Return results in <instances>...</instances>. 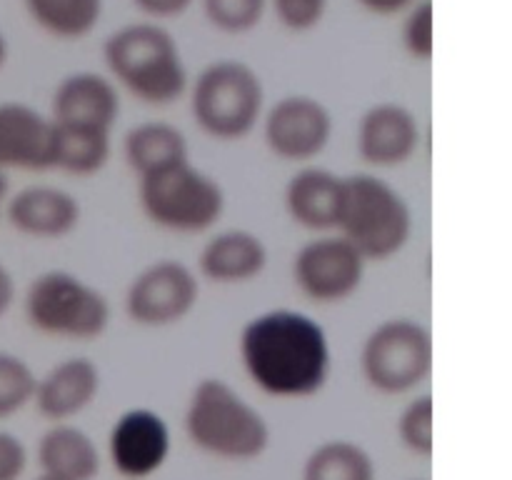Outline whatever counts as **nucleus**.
<instances>
[{"mask_svg":"<svg viewBox=\"0 0 512 480\" xmlns=\"http://www.w3.org/2000/svg\"><path fill=\"white\" fill-rule=\"evenodd\" d=\"M238 353L250 380L275 398L315 395L333 365L323 325L293 308L253 315L240 330Z\"/></svg>","mask_w":512,"mask_h":480,"instance_id":"f257e3e1","label":"nucleus"},{"mask_svg":"<svg viewBox=\"0 0 512 480\" xmlns=\"http://www.w3.org/2000/svg\"><path fill=\"white\" fill-rule=\"evenodd\" d=\"M110 80L145 105H170L188 93L190 73L175 35L155 20L110 33L103 43Z\"/></svg>","mask_w":512,"mask_h":480,"instance_id":"f03ea898","label":"nucleus"},{"mask_svg":"<svg viewBox=\"0 0 512 480\" xmlns=\"http://www.w3.org/2000/svg\"><path fill=\"white\" fill-rule=\"evenodd\" d=\"M333 233L343 235L368 263H380L408 245L413 210L388 180L373 173L343 175Z\"/></svg>","mask_w":512,"mask_h":480,"instance_id":"7ed1b4c3","label":"nucleus"},{"mask_svg":"<svg viewBox=\"0 0 512 480\" xmlns=\"http://www.w3.org/2000/svg\"><path fill=\"white\" fill-rule=\"evenodd\" d=\"M185 433L200 450L225 460H255L270 445V428L260 410L220 378H203L193 388Z\"/></svg>","mask_w":512,"mask_h":480,"instance_id":"20e7f679","label":"nucleus"},{"mask_svg":"<svg viewBox=\"0 0 512 480\" xmlns=\"http://www.w3.org/2000/svg\"><path fill=\"white\" fill-rule=\"evenodd\" d=\"M190 113L205 135L235 143L258 128L265 113V85L258 70L238 58L205 65L188 85Z\"/></svg>","mask_w":512,"mask_h":480,"instance_id":"39448f33","label":"nucleus"},{"mask_svg":"<svg viewBox=\"0 0 512 480\" xmlns=\"http://www.w3.org/2000/svg\"><path fill=\"white\" fill-rule=\"evenodd\" d=\"M138 203L145 218L170 233H205L225 213V190L213 175L183 160L138 178Z\"/></svg>","mask_w":512,"mask_h":480,"instance_id":"423d86ee","label":"nucleus"},{"mask_svg":"<svg viewBox=\"0 0 512 480\" xmlns=\"http://www.w3.org/2000/svg\"><path fill=\"white\" fill-rule=\"evenodd\" d=\"M25 320L43 335L95 340L108 330L110 303L95 285L70 270H45L28 285Z\"/></svg>","mask_w":512,"mask_h":480,"instance_id":"0eeeda50","label":"nucleus"},{"mask_svg":"<svg viewBox=\"0 0 512 480\" xmlns=\"http://www.w3.org/2000/svg\"><path fill=\"white\" fill-rule=\"evenodd\" d=\"M433 335L413 318H388L375 325L360 348V370L370 388L403 395L433 373Z\"/></svg>","mask_w":512,"mask_h":480,"instance_id":"6e6552de","label":"nucleus"},{"mask_svg":"<svg viewBox=\"0 0 512 480\" xmlns=\"http://www.w3.org/2000/svg\"><path fill=\"white\" fill-rule=\"evenodd\" d=\"M200 280L173 258L145 265L125 290V313L140 328H170L195 310Z\"/></svg>","mask_w":512,"mask_h":480,"instance_id":"1a4fd4ad","label":"nucleus"},{"mask_svg":"<svg viewBox=\"0 0 512 480\" xmlns=\"http://www.w3.org/2000/svg\"><path fill=\"white\" fill-rule=\"evenodd\" d=\"M368 260L338 233H318L295 253L293 278L305 298L320 305L343 303L360 290Z\"/></svg>","mask_w":512,"mask_h":480,"instance_id":"9d476101","label":"nucleus"},{"mask_svg":"<svg viewBox=\"0 0 512 480\" xmlns=\"http://www.w3.org/2000/svg\"><path fill=\"white\" fill-rule=\"evenodd\" d=\"M263 140L285 163H310L333 140L335 120L323 100L295 93L275 100L260 118Z\"/></svg>","mask_w":512,"mask_h":480,"instance_id":"9b49d317","label":"nucleus"},{"mask_svg":"<svg viewBox=\"0 0 512 480\" xmlns=\"http://www.w3.org/2000/svg\"><path fill=\"white\" fill-rule=\"evenodd\" d=\"M423 143L420 120L408 105L383 100L360 115L358 155L373 168H400L418 155Z\"/></svg>","mask_w":512,"mask_h":480,"instance_id":"f8f14e48","label":"nucleus"},{"mask_svg":"<svg viewBox=\"0 0 512 480\" xmlns=\"http://www.w3.org/2000/svg\"><path fill=\"white\" fill-rule=\"evenodd\" d=\"M110 460L128 480L158 473L170 455V430L163 415L150 408H130L110 430Z\"/></svg>","mask_w":512,"mask_h":480,"instance_id":"ddd939ff","label":"nucleus"},{"mask_svg":"<svg viewBox=\"0 0 512 480\" xmlns=\"http://www.w3.org/2000/svg\"><path fill=\"white\" fill-rule=\"evenodd\" d=\"M3 218L15 233L35 240H58L83 218L80 200L58 185H25L10 193Z\"/></svg>","mask_w":512,"mask_h":480,"instance_id":"4468645a","label":"nucleus"},{"mask_svg":"<svg viewBox=\"0 0 512 480\" xmlns=\"http://www.w3.org/2000/svg\"><path fill=\"white\" fill-rule=\"evenodd\" d=\"M53 160V118L20 100L0 103V170L43 173Z\"/></svg>","mask_w":512,"mask_h":480,"instance_id":"2eb2a0df","label":"nucleus"},{"mask_svg":"<svg viewBox=\"0 0 512 480\" xmlns=\"http://www.w3.org/2000/svg\"><path fill=\"white\" fill-rule=\"evenodd\" d=\"M50 118L63 125L113 133L120 118V93L108 75L75 70L55 85Z\"/></svg>","mask_w":512,"mask_h":480,"instance_id":"dca6fc26","label":"nucleus"},{"mask_svg":"<svg viewBox=\"0 0 512 480\" xmlns=\"http://www.w3.org/2000/svg\"><path fill=\"white\" fill-rule=\"evenodd\" d=\"M268 258V245L260 235L245 228H230L205 240L198 253V270L215 285H243L263 275Z\"/></svg>","mask_w":512,"mask_h":480,"instance_id":"f3484780","label":"nucleus"},{"mask_svg":"<svg viewBox=\"0 0 512 480\" xmlns=\"http://www.w3.org/2000/svg\"><path fill=\"white\" fill-rule=\"evenodd\" d=\"M100 390V370L90 358H65L38 378L33 393L35 408L53 423L75 418L83 413Z\"/></svg>","mask_w":512,"mask_h":480,"instance_id":"a211bd4d","label":"nucleus"},{"mask_svg":"<svg viewBox=\"0 0 512 480\" xmlns=\"http://www.w3.org/2000/svg\"><path fill=\"white\" fill-rule=\"evenodd\" d=\"M340 178L318 165H305L285 183L283 205L288 218L310 233H333L338 213Z\"/></svg>","mask_w":512,"mask_h":480,"instance_id":"6ab92c4d","label":"nucleus"},{"mask_svg":"<svg viewBox=\"0 0 512 480\" xmlns=\"http://www.w3.org/2000/svg\"><path fill=\"white\" fill-rule=\"evenodd\" d=\"M40 470L63 480H95L100 473V453L83 428L53 423L38 443Z\"/></svg>","mask_w":512,"mask_h":480,"instance_id":"aec40b11","label":"nucleus"},{"mask_svg":"<svg viewBox=\"0 0 512 480\" xmlns=\"http://www.w3.org/2000/svg\"><path fill=\"white\" fill-rule=\"evenodd\" d=\"M123 155L135 175H148L190 160V145L183 130L165 120H145L128 130Z\"/></svg>","mask_w":512,"mask_h":480,"instance_id":"412c9836","label":"nucleus"},{"mask_svg":"<svg viewBox=\"0 0 512 480\" xmlns=\"http://www.w3.org/2000/svg\"><path fill=\"white\" fill-rule=\"evenodd\" d=\"M110 160L108 130L78 128L53 120V160L50 170L68 175H95Z\"/></svg>","mask_w":512,"mask_h":480,"instance_id":"4be33fe9","label":"nucleus"},{"mask_svg":"<svg viewBox=\"0 0 512 480\" xmlns=\"http://www.w3.org/2000/svg\"><path fill=\"white\" fill-rule=\"evenodd\" d=\"M28 18L58 40H80L98 28L105 0H23Z\"/></svg>","mask_w":512,"mask_h":480,"instance_id":"5701e85b","label":"nucleus"},{"mask_svg":"<svg viewBox=\"0 0 512 480\" xmlns=\"http://www.w3.org/2000/svg\"><path fill=\"white\" fill-rule=\"evenodd\" d=\"M303 480H375V463L350 440H328L308 455Z\"/></svg>","mask_w":512,"mask_h":480,"instance_id":"b1692460","label":"nucleus"},{"mask_svg":"<svg viewBox=\"0 0 512 480\" xmlns=\"http://www.w3.org/2000/svg\"><path fill=\"white\" fill-rule=\"evenodd\" d=\"M38 375L20 355L0 350V420L20 413L28 403H33Z\"/></svg>","mask_w":512,"mask_h":480,"instance_id":"393cba45","label":"nucleus"},{"mask_svg":"<svg viewBox=\"0 0 512 480\" xmlns=\"http://www.w3.org/2000/svg\"><path fill=\"white\" fill-rule=\"evenodd\" d=\"M268 5L270 0H200L205 20L228 35H243L258 28Z\"/></svg>","mask_w":512,"mask_h":480,"instance_id":"a878e982","label":"nucleus"},{"mask_svg":"<svg viewBox=\"0 0 512 480\" xmlns=\"http://www.w3.org/2000/svg\"><path fill=\"white\" fill-rule=\"evenodd\" d=\"M433 398L430 395H418L403 408L398 418L400 443L415 455H433Z\"/></svg>","mask_w":512,"mask_h":480,"instance_id":"bb28decb","label":"nucleus"},{"mask_svg":"<svg viewBox=\"0 0 512 480\" xmlns=\"http://www.w3.org/2000/svg\"><path fill=\"white\" fill-rule=\"evenodd\" d=\"M435 10L433 0H418L413 8L405 10L403 25H400V45L405 53L418 63H430L435 50Z\"/></svg>","mask_w":512,"mask_h":480,"instance_id":"cd10ccee","label":"nucleus"},{"mask_svg":"<svg viewBox=\"0 0 512 480\" xmlns=\"http://www.w3.org/2000/svg\"><path fill=\"white\" fill-rule=\"evenodd\" d=\"M270 3L283 28L293 33H308L325 18L330 0H270Z\"/></svg>","mask_w":512,"mask_h":480,"instance_id":"c85d7f7f","label":"nucleus"},{"mask_svg":"<svg viewBox=\"0 0 512 480\" xmlns=\"http://www.w3.org/2000/svg\"><path fill=\"white\" fill-rule=\"evenodd\" d=\"M28 465V450L13 433L0 430V480H18Z\"/></svg>","mask_w":512,"mask_h":480,"instance_id":"c756f323","label":"nucleus"},{"mask_svg":"<svg viewBox=\"0 0 512 480\" xmlns=\"http://www.w3.org/2000/svg\"><path fill=\"white\" fill-rule=\"evenodd\" d=\"M195 0H133L135 8L145 15V18L163 23V20L180 18L193 8Z\"/></svg>","mask_w":512,"mask_h":480,"instance_id":"7c9ffc66","label":"nucleus"},{"mask_svg":"<svg viewBox=\"0 0 512 480\" xmlns=\"http://www.w3.org/2000/svg\"><path fill=\"white\" fill-rule=\"evenodd\" d=\"M360 5H363L368 13L373 15H383V18H388V15H400L405 13L408 8H413L418 0H358Z\"/></svg>","mask_w":512,"mask_h":480,"instance_id":"2f4dec72","label":"nucleus"},{"mask_svg":"<svg viewBox=\"0 0 512 480\" xmlns=\"http://www.w3.org/2000/svg\"><path fill=\"white\" fill-rule=\"evenodd\" d=\"M15 300V278L8 270V265L0 263V318L13 308Z\"/></svg>","mask_w":512,"mask_h":480,"instance_id":"473e14b6","label":"nucleus"},{"mask_svg":"<svg viewBox=\"0 0 512 480\" xmlns=\"http://www.w3.org/2000/svg\"><path fill=\"white\" fill-rule=\"evenodd\" d=\"M8 198H10V180H8V173H3V170H0V220H3L5 203H8Z\"/></svg>","mask_w":512,"mask_h":480,"instance_id":"72a5a7b5","label":"nucleus"},{"mask_svg":"<svg viewBox=\"0 0 512 480\" xmlns=\"http://www.w3.org/2000/svg\"><path fill=\"white\" fill-rule=\"evenodd\" d=\"M8 58H10V43H8V38H5L3 30H0V70L5 68Z\"/></svg>","mask_w":512,"mask_h":480,"instance_id":"f704fd0d","label":"nucleus"},{"mask_svg":"<svg viewBox=\"0 0 512 480\" xmlns=\"http://www.w3.org/2000/svg\"><path fill=\"white\" fill-rule=\"evenodd\" d=\"M35 480H63V478H55V475H48V473H43V475H40V478H35Z\"/></svg>","mask_w":512,"mask_h":480,"instance_id":"c9c22d12","label":"nucleus"}]
</instances>
